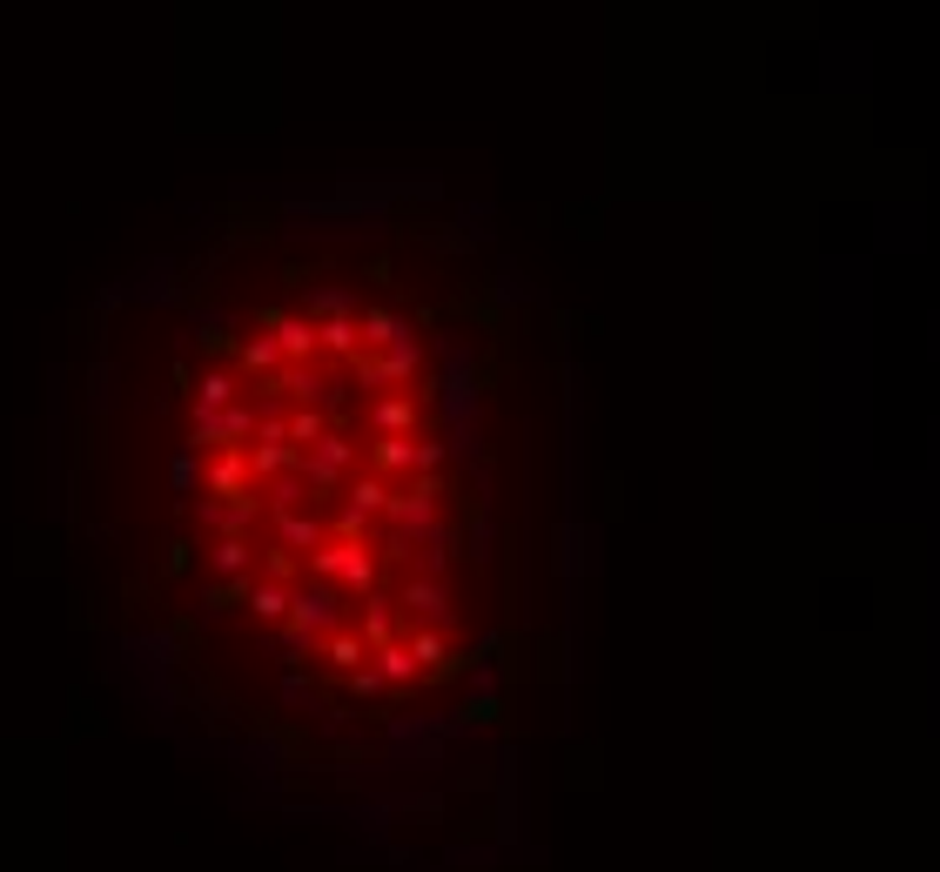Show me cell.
<instances>
[{
    "label": "cell",
    "instance_id": "1",
    "mask_svg": "<svg viewBox=\"0 0 940 872\" xmlns=\"http://www.w3.org/2000/svg\"><path fill=\"white\" fill-rule=\"evenodd\" d=\"M504 302L423 228L276 209L108 349L101 503L162 598L397 705L504 624Z\"/></svg>",
    "mask_w": 940,
    "mask_h": 872
}]
</instances>
